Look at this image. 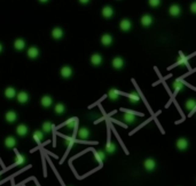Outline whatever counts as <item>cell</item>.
Listing matches in <instances>:
<instances>
[{"mask_svg":"<svg viewBox=\"0 0 196 186\" xmlns=\"http://www.w3.org/2000/svg\"><path fill=\"white\" fill-rule=\"evenodd\" d=\"M144 167L147 171H154V170H155V168H156V161L151 158L147 159V160H144Z\"/></svg>","mask_w":196,"mask_h":186,"instance_id":"cell-1","label":"cell"},{"mask_svg":"<svg viewBox=\"0 0 196 186\" xmlns=\"http://www.w3.org/2000/svg\"><path fill=\"white\" fill-rule=\"evenodd\" d=\"M169 14L173 16V17H177L179 15L181 14V7L179 5H176V4H173V5L170 6V8H169Z\"/></svg>","mask_w":196,"mask_h":186,"instance_id":"cell-2","label":"cell"},{"mask_svg":"<svg viewBox=\"0 0 196 186\" xmlns=\"http://www.w3.org/2000/svg\"><path fill=\"white\" fill-rule=\"evenodd\" d=\"M176 146H177L178 150H180V151H185V150L188 149V146H189V143H188V140L186 138H179L177 140V143H176Z\"/></svg>","mask_w":196,"mask_h":186,"instance_id":"cell-3","label":"cell"},{"mask_svg":"<svg viewBox=\"0 0 196 186\" xmlns=\"http://www.w3.org/2000/svg\"><path fill=\"white\" fill-rule=\"evenodd\" d=\"M16 98H17V102L21 104H25L29 101V94L27 91H20L19 94H16Z\"/></svg>","mask_w":196,"mask_h":186,"instance_id":"cell-4","label":"cell"},{"mask_svg":"<svg viewBox=\"0 0 196 186\" xmlns=\"http://www.w3.org/2000/svg\"><path fill=\"white\" fill-rule=\"evenodd\" d=\"M16 133H17V135L21 136V137H25V136L28 135V133H29V128H28V126L21 123V125H19L17 128H16Z\"/></svg>","mask_w":196,"mask_h":186,"instance_id":"cell-5","label":"cell"},{"mask_svg":"<svg viewBox=\"0 0 196 186\" xmlns=\"http://www.w3.org/2000/svg\"><path fill=\"white\" fill-rule=\"evenodd\" d=\"M5 119L8 123H14L15 121L17 120V114L15 111H8L5 114Z\"/></svg>","mask_w":196,"mask_h":186,"instance_id":"cell-6","label":"cell"},{"mask_svg":"<svg viewBox=\"0 0 196 186\" xmlns=\"http://www.w3.org/2000/svg\"><path fill=\"white\" fill-rule=\"evenodd\" d=\"M60 73H61V75H62V78H64V79H69V78L72 75V69L70 67V66L66 65L61 69Z\"/></svg>","mask_w":196,"mask_h":186,"instance_id":"cell-7","label":"cell"},{"mask_svg":"<svg viewBox=\"0 0 196 186\" xmlns=\"http://www.w3.org/2000/svg\"><path fill=\"white\" fill-rule=\"evenodd\" d=\"M119 28L122 31H129L130 29L132 28V23H131V21L127 19H124L120 21L119 23Z\"/></svg>","mask_w":196,"mask_h":186,"instance_id":"cell-8","label":"cell"},{"mask_svg":"<svg viewBox=\"0 0 196 186\" xmlns=\"http://www.w3.org/2000/svg\"><path fill=\"white\" fill-rule=\"evenodd\" d=\"M91 63L92 65L94 66H99L101 65V63H102V56L100 54H93L91 56Z\"/></svg>","mask_w":196,"mask_h":186,"instance_id":"cell-9","label":"cell"},{"mask_svg":"<svg viewBox=\"0 0 196 186\" xmlns=\"http://www.w3.org/2000/svg\"><path fill=\"white\" fill-rule=\"evenodd\" d=\"M40 104L43 105V107H49L51 105L53 104V99L51 96H48V95H45L41 97L40 99Z\"/></svg>","mask_w":196,"mask_h":186,"instance_id":"cell-10","label":"cell"},{"mask_svg":"<svg viewBox=\"0 0 196 186\" xmlns=\"http://www.w3.org/2000/svg\"><path fill=\"white\" fill-rule=\"evenodd\" d=\"M102 16L103 17H105V19H110L112 15H114V9L110 7V6H105V7H103L102 8Z\"/></svg>","mask_w":196,"mask_h":186,"instance_id":"cell-11","label":"cell"},{"mask_svg":"<svg viewBox=\"0 0 196 186\" xmlns=\"http://www.w3.org/2000/svg\"><path fill=\"white\" fill-rule=\"evenodd\" d=\"M141 24L144 25V26H150L151 24H153V16L151 15H144L142 17H141Z\"/></svg>","mask_w":196,"mask_h":186,"instance_id":"cell-12","label":"cell"},{"mask_svg":"<svg viewBox=\"0 0 196 186\" xmlns=\"http://www.w3.org/2000/svg\"><path fill=\"white\" fill-rule=\"evenodd\" d=\"M5 146L6 147H8V149H13L16 146V140H15L13 136H8V137H6L5 140Z\"/></svg>","mask_w":196,"mask_h":186,"instance_id":"cell-13","label":"cell"},{"mask_svg":"<svg viewBox=\"0 0 196 186\" xmlns=\"http://www.w3.org/2000/svg\"><path fill=\"white\" fill-rule=\"evenodd\" d=\"M38 55H39V49L37 47L32 46L28 49V57H29V58H32V60H34V58H37Z\"/></svg>","mask_w":196,"mask_h":186,"instance_id":"cell-14","label":"cell"},{"mask_svg":"<svg viewBox=\"0 0 196 186\" xmlns=\"http://www.w3.org/2000/svg\"><path fill=\"white\" fill-rule=\"evenodd\" d=\"M5 96L6 98H8V99H13L14 97H16V90L15 88L13 87H7L5 89Z\"/></svg>","mask_w":196,"mask_h":186,"instance_id":"cell-15","label":"cell"},{"mask_svg":"<svg viewBox=\"0 0 196 186\" xmlns=\"http://www.w3.org/2000/svg\"><path fill=\"white\" fill-rule=\"evenodd\" d=\"M112 66H114L115 69H117V70L122 69V67L124 66V60H123V58H122V57H115V58L112 60Z\"/></svg>","mask_w":196,"mask_h":186,"instance_id":"cell-16","label":"cell"},{"mask_svg":"<svg viewBox=\"0 0 196 186\" xmlns=\"http://www.w3.org/2000/svg\"><path fill=\"white\" fill-rule=\"evenodd\" d=\"M111 42H112V37L110 34H108V33H105V34H103L101 37V43L103 46H110Z\"/></svg>","mask_w":196,"mask_h":186,"instance_id":"cell-17","label":"cell"},{"mask_svg":"<svg viewBox=\"0 0 196 186\" xmlns=\"http://www.w3.org/2000/svg\"><path fill=\"white\" fill-rule=\"evenodd\" d=\"M52 37L56 40L61 39L63 37V30L61 28H54L52 31Z\"/></svg>","mask_w":196,"mask_h":186,"instance_id":"cell-18","label":"cell"},{"mask_svg":"<svg viewBox=\"0 0 196 186\" xmlns=\"http://www.w3.org/2000/svg\"><path fill=\"white\" fill-rule=\"evenodd\" d=\"M172 87L174 89V93H179V91H181L182 89H184V82H182L181 80H174Z\"/></svg>","mask_w":196,"mask_h":186,"instance_id":"cell-19","label":"cell"},{"mask_svg":"<svg viewBox=\"0 0 196 186\" xmlns=\"http://www.w3.org/2000/svg\"><path fill=\"white\" fill-rule=\"evenodd\" d=\"M54 111H55V113L59 114V115H62L63 113L66 112V105L62 104V103H58V104L55 105V107H54Z\"/></svg>","mask_w":196,"mask_h":186,"instance_id":"cell-20","label":"cell"},{"mask_svg":"<svg viewBox=\"0 0 196 186\" xmlns=\"http://www.w3.org/2000/svg\"><path fill=\"white\" fill-rule=\"evenodd\" d=\"M25 47V41L23 39H16L14 42V48L16 50H23Z\"/></svg>","mask_w":196,"mask_h":186,"instance_id":"cell-21","label":"cell"},{"mask_svg":"<svg viewBox=\"0 0 196 186\" xmlns=\"http://www.w3.org/2000/svg\"><path fill=\"white\" fill-rule=\"evenodd\" d=\"M53 129V125L49 122V121H46V122H44L43 126H41V131H43L44 134H49Z\"/></svg>","mask_w":196,"mask_h":186,"instance_id":"cell-22","label":"cell"},{"mask_svg":"<svg viewBox=\"0 0 196 186\" xmlns=\"http://www.w3.org/2000/svg\"><path fill=\"white\" fill-rule=\"evenodd\" d=\"M32 137H34V140L38 143V144H40V142L44 140V137H45V134H44L43 131L40 130H36L34 133V135H32Z\"/></svg>","mask_w":196,"mask_h":186,"instance_id":"cell-23","label":"cell"},{"mask_svg":"<svg viewBox=\"0 0 196 186\" xmlns=\"http://www.w3.org/2000/svg\"><path fill=\"white\" fill-rule=\"evenodd\" d=\"M88 136H90V131H88L87 128H80V129H79V131H78V137H79L80 140H87Z\"/></svg>","mask_w":196,"mask_h":186,"instance_id":"cell-24","label":"cell"},{"mask_svg":"<svg viewBox=\"0 0 196 186\" xmlns=\"http://www.w3.org/2000/svg\"><path fill=\"white\" fill-rule=\"evenodd\" d=\"M108 97H109V99H111V101H117L118 97H119L118 90H117V89H110L109 93H108Z\"/></svg>","mask_w":196,"mask_h":186,"instance_id":"cell-25","label":"cell"},{"mask_svg":"<svg viewBox=\"0 0 196 186\" xmlns=\"http://www.w3.org/2000/svg\"><path fill=\"white\" fill-rule=\"evenodd\" d=\"M123 119L124 121H126L127 123H132L135 121V115H134L133 113H131V112H126L124 115H123Z\"/></svg>","mask_w":196,"mask_h":186,"instance_id":"cell-26","label":"cell"},{"mask_svg":"<svg viewBox=\"0 0 196 186\" xmlns=\"http://www.w3.org/2000/svg\"><path fill=\"white\" fill-rule=\"evenodd\" d=\"M185 107H186L188 111H194L195 110V107H196V102L193 99V98H191V99H188L186 102V104H185Z\"/></svg>","mask_w":196,"mask_h":186,"instance_id":"cell-27","label":"cell"},{"mask_svg":"<svg viewBox=\"0 0 196 186\" xmlns=\"http://www.w3.org/2000/svg\"><path fill=\"white\" fill-rule=\"evenodd\" d=\"M95 158H96V160H98V162H99V163L103 162V161H105V151H102V150L96 151V152H95Z\"/></svg>","mask_w":196,"mask_h":186,"instance_id":"cell-28","label":"cell"},{"mask_svg":"<svg viewBox=\"0 0 196 186\" xmlns=\"http://www.w3.org/2000/svg\"><path fill=\"white\" fill-rule=\"evenodd\" d=\"M129 99L131 103H138L139 101H140V96H139L138 93L133 91V93H131L129 95Z\"/></svg>","mask_w":196,"mask_h":186,"instance_id":"cell-29","label":"cell"},{"mask_svg":"<svg viewBox=\"0 0 196 186\" xmlns=\"http://www.w3.org/2000/svg\"><path fill=\"white\" fill-rule=\"evenodd\" d=\"M105 151L108 152V153H114L116 151V145L114 143H108L107 146H105Z\"/></svg>","mask_w":196,"mask_h":186,"instance_id":"cell-30","label":"cell"},{"mask_svg":"<svg viewBox=\"0 0 196 186\" xmlns=\"http://www.w3.org/2000/svg\"><path fill=\"white\" fill-rule=\"evenodd\" d=\"M24 162H25L24 155H22V154H20V153L16 154V161H15V163H16V164H23Z\"/></svg>","mask_w":196,"mask_h":186,"instance_id":"cell-31","label":"cell"},{"mask_svg":"<svg viewBox=\"0 0 196 186\" xmlns=\"http://www.w3.org/2000/svg\"><path fill=\"white\" fill-rule=\"evenodd\" d=\"M77 126V120L73 118V119H70L69 121H67V127L70 128V129H73L75 127Z\"/></svg>","mask_w":196,"mask_h":186,"instance_id":"cell-32","label":"cell"},{"mask_svg":"<svg viewBox=\"0 0 196 186\" xmlns=\"http://www.w3.org/2000/svg\"><path fill=\"white\" fill-rule=\"evenodd\" d=\"M148 4L151 6V7L156 8V7H158V6L161 5V0H148Z\"/></svg>","mask_w":196,"mask_h":186,"instance_id":"cell-33","label":"cell"},{"mask_svg":"<svg viewBox=\"0 0 196 186\" xmlns=\"http://www.w3.org/2000/svg\"><path fill=\"white\" fill-rule=\"evenodd\" d=\"M178 64H187V58L184 56V54H180V58L178 60Z\"/></svg>","mask_w":196,"mask_h":186,"instance_id":"cell-34","label":"cell"},{"mask_svg":"<svg viewBox=\"0 0 196 186\" xmlns=\"http://www.w3.org/2000/svg\"><path fill=\"white\" fill-rule=\"evenodd\" d=\"M191 13H194V14L196 13V2H193V4H191Z\"/></svg>","mask_w":196,"mask_h":186,"instance_id":"cell-35","label":"cell"},{"mask_svg":"<svg viewBox=\"0 0 196 186\" xmlns=\"http://www.w3.org/2000/svg\"><path fill=\"white\" fill-rule=\"evenodd\" d=\"M68 144H69V146H72L73 145V143H75V140H72V138H68Z\"/></svg>","mask_w":196,"mask_h":186,"instance_id":"cell-36","label":"cell"},{"mask_svg":"<svg viewBox=\"0 0 196 186\" xmlns=\"http://www.w3.org/2000/svg\"><path fill=\"white\" fill-rule=\"evenodd\" d=\"M79 2H80V4H83V5H86V4H88V2H90V0H79Z\"/></svg>","mask_w":196,"mask_h":186,"instance_id":"cell-37","label":"cell"},{"mask_svg":"<svg viewBox=\"0 0 196 186\" xmlns=\"http://www.w3.org/2000/svg\"><path fill=\"white\" fill-rule=\"evenodd\" d=\"M39 1H40V2H43V4H45V2H47L48 0H39Z\"/></svg>","mask_w":196,"mask_h":186,"instance_id":"cell-38","label":"cell"},{"mask_svg":"<svg viewBox=\"0 0 196 186\" xmlns=\"http://www.w3.org/2000/svg\"><path fill=\"white\" fill-rule=\"evenodd\" d=\"M1 51H2V45L0 43V53H1Z\"/></svg>","mask_w":196,"mask_h":186,"instance_id":"cell-39","label":"cell"}]
</instances>
